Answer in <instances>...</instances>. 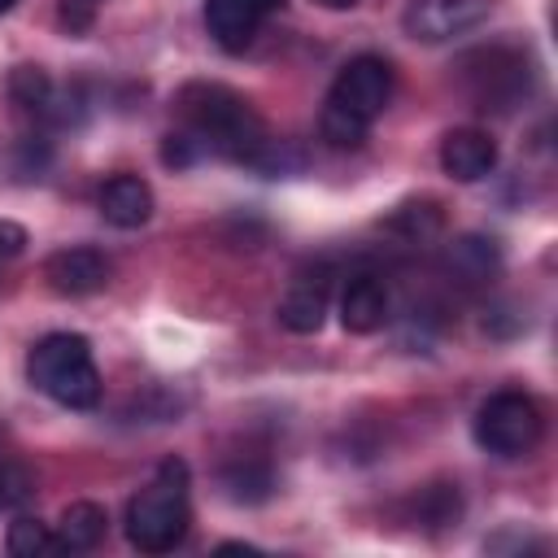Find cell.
<instances>
[{
	"mask_svg": "<svg viewBox=\"0 0 558 558\" xmlns=\"http://www.w3.org/2000/svg\"><path fill=\"white\" fill-rule=\"evenodd\" d=\"M471 432H475V445L493 458H523L536 449L541 432H545V414L541 405L519 392V388H501L493 392L475 418H471Z\"/></svg>",
	"mask_w": 558,
	"mask_h": 558,
	"instance_id": "5",
	"label": "cell"
},
{
	"mask_svg": "<svg viewBox=\"0 0 558 558\" xmlns=\"http://www.w3.org/2000/svg\"><path fill=\"white\" fill-rule=\"evenodd\" d=\"M340 323L353 336H371L388 323V288L375 275H353L340 292Z\"/></svg>",
	"mask_w": 558,
	"mask_h": 558,
	"instance_id": "13",
	"label": "cell"
},
{
	"mask_svg": "<svg viewBox=\"0 0 558 558\" xmlns=\"http://www.w3.org/2000/svg\"><path fill=\"white\" fill-rule=\"evenodd\" d=\"M218 554H257V545H244V541H227V545H218Z\"/></svg>",
	"mask_w": 558,
	"mask_h": 558,
	"instance_id": "24",
	"label": "cell"
},
{
	"mask_svg": "<svg viewBox=\"0 0 558 558\" xmlns=\"http://www.w3.org/2000/svg\"><path fill=\"white\" fill-rule=\"evenodd\" d=\"M174 109L183 126L205 144V153H222L231 161H244L262 174L283 170V144L266 131V122L253 113V105L231 92L227 83H187L174 96Z\"/></svg>",
	"mask_w": 558,
	"mask_h": 558,
	"instance_id": "1",
	"label": "cell"
},
{
	"mask_svg": "<svg viewBox=\"0 0 558 558\" xmlns=\"http://www.w3.org/2000/svg\"><path fill=\"white\" fill-rule=\"evenodd\" d=\"M100 214L118 231H135L153 218V187L140 174H113L100 187Z\"/></svg>",
	"mask_w": 558,
	"mask_h": 558,
	"instance_id": "12",
	"label": "cell"
},
{
	"mask_svg": "<svg viewBox=\"0 0 558 558\" xmlns=\"http://www.w3.org/2000/svg\"><path fill=\"white\" fill-rule=\"evenodd\" d=\"M501 270V253L488 235H458L445 244V275L466 283V288H480V283H493Z\"/></svg>",
	"mask_w": 558,
	"mask_h": 558,
	"instance_id": "14",
	"label": "cell"
},
{
	"mask_svg": "<svg viewBox=\"0 0 558 558\" xmlns=\"http://www.w3.org/2000/svg\"><path fill=\"white\" fill-rule=\"evenodd\" d=\"M497 166V140L480 126H453L440 140V170L458 183H480Z\"/></svg>",
	"mask_w": 558,
	"mask_h": 558,
	"instance_id": "11",
	"label": "cell"
},
{
	"mask_svg": "<svg viewBox=\"0 0 558 558\" xmlns=\"http://www.w3.org/2000/svg\"><path fill=\"white\" fill-rule=\"evenodd\" d=\"M314 4H323V9H353L357 0H314Z\"/></svg>",
	"mask_w": 558,
	"mask_h": 558,
	"instance_id": "25",
	"label": "cell"
},
{
	"mask_svg": "<svg viewBox=\"0 0 558 558\" xmlns=\"http://www.w3.org/2000/svg\"><path fill=\"white\" fill-rule=\"evenodd\" d=\"M218 480H222V488H227L231 501H248V506H253V501H266L270 488H275L270 466L257 462V458H235V462H227Z\"/></svg>",
	"mask_w": 558,
	"mask_h": 558,
	"instance_id": "17",
	"label": "cell"
},
{
	"mask_svg": "<svg viewBox=\"0 0 558 558\" xmlns=\"http://www.w3.org/2000/svg\"><path fill=\"white\" fill-rule=\"evenodd\" d=\"M9 100L22 118L39 126H65L74 122V96H61L44 65H13L9 70Z\"/></svg>",
	"mask_w": 558,
	"mask_h": 558,
	"instance_id": "8",
	"label": "cell"
},
{
	"mask_svg": "<svg viewBox=\"0 0 558 558\" xmlns=\"http://www.w3.org/2000/svg\"><path fill=\"white\" fill-rule=\"evenodd\" d=\"M13 4H17V0H0V13H9V9H13Z\"/></svg>",
	"mask_w": 558,
	"mask_h": 558,
	"instance_id": "26",
	"label": "cell"
},
{
	"mask_svg": "<svg viewBox=\"0 0 558 558\" xmlns=\"http://www.w3.org/2000/svg\"><path fill=\"white\" fill-rule=\"evenodd\" d=\"M13 497H17V488H13V484H9V471H4V466H0V506H9V501H13Z\"/></svg>",
	"mask_w": 558,
	"mask_h": 558,
	"instance_id": "23",
	"label": "cell"
},
{
	"mask_svg": "<svg viewBox=\"0 0 558 558\" xmlns=\"http://www.w3.org/2000/svg\"><path fill=\"white\" fill-rule=\"evenodd\" d=\"M48 549H57V536H52V527H48L44 519L17 514V519L9 523V554L35 558V554H48Z\"/></svg>",
	"mask_w": 558,
	"mask_h": 558,
	"instance_id": "20",
	"label": "cell"
},
{
	"mask_svg": "<svg viewBox=\"0 0 558 558\" xmlns=\"http://www.w3.org/2000/svg\"><path fill=\"white\" fill-rule=\"evenodd\" d=\"M26 379L65 410H92L100 401V388H105L96 357H92V344L74 331L44 336L26 357Z\"/></svg>",
	"mask_w": 558,
	"mask_h": 558,
	"instance_id": "4",
	"label": "cell"
},
{
	"mask_svg": "<svg viewBox=\"0 0 558 558\" xmlns=\"http://www.w3.org/2000/svg\"><path fill=\"white\" fill-rule=\"evenodd\" d=\"M83 4H96V0H83Z\"/></svg>",
	"mask_w": 558,
	"mask_h": 558,
	"instance_id": "27",
	"label": "cell"
},
{
	"mask_svg": "<svg viewBox=\"0 0 558 558\" xmlns=\"http://www.w3.org/2000/svg\"><path fill=\"white\" fill-rule=\"evenodd\" d=\"M205 153V144L183 126V131H170L166 140H161V161L166 166H174V170H183V166H192L196 157Z\"/></svg>",
	"mask_w": 558,
	"mask_h": 558,
	"instance_id": "21",
	"label": "cell"
},
{
	"mask_svg": "<svg viewBox=\"0 0 558 558\" xmlns=\"http://www.w3.org/2000/svg\"><path fill=\"white\" fill-rule=\"evenodd\" d=\"M22 248H26V231H22L17 222H4V218H0V262L17 257Z\"/></svg>",
	"mask_w": 558,
	"mask_h": 558,
	"instance_id": "22",
	"label": "cell"
},
{
	"mask_svg": "<svg viewBox=\"0 0 558 558\" xmlns=\"http://www.w3.org/2000/svg\"><path fill=\"white\" fill-rule=\"evenodd\" d=\"M275 9H283V0H205V26L222 52H244Z\"/></svg>",
	"mask_w": 558,
	"mask_h": 558,
	"instance_id": "9",
	"label": "cell"
},
{
	"mask_svg": "<svg viewBox=\"0 0 558 558\" xmlns=\"http://www.w3.org/2000/svg\"><path fill=\"white\" fill-rule=\"evenodd\" d=\"M440 205L436 201H410L388 218V231H401L405 240H432L440 231Z\"/></svg>",
	"mask_w": 558,
	"mask_h": 558,
	"instance_id": "19",
	"label": "cell"
},
{
	"mask_svg": "<svg viewBox=\"0 0 558 558\" xmlns=\"http://www.w3.org/2000/svg\"><path fill=\"white\" fill-rule=\"evenodd\" d=\"M105 523H109L105 506H96V501H70L61 510V519H57V532H52L57 536V549H70V554L96 549L100 536H105Z\"/></svg>",
	"mask_w": 558,
	"mask_h": 558,
	"instance_id": "16",
	"label": "cell"
},
{
	"mask_svg": "<svg viewBox=\"0 0 558 558\" xmlns=\"http://www.w3.org/2000/svg\"><path fill=\"white\" fill-rule=\"evenodd\" d=\"M458 514H462L458 484H427V488H418V497H414V523H423V527H449V523H458Z\"/></svg>",
	"mask_w": 558,
	"mask_h": 558,
	"instance_id": "18",
	"label": "cell"
},
{
	"mask_svg": "<svg viewBox=\"0 0 558 558\" xmlns=\"http://www.w3.org/2000/svg\"><path fill=\"white\" fill-rule=\"evenodd\" d=\"M192 527V471L183 458H166L153 480L126 501V541L140 554H166L183 545Z\"/></svg>",
	"mask_w": 558,
	"mask_h": 558,
	"instance_id": "3",
	"label": "cell"
},
{
	"mask_svg": "<svg viewBox=\"0 0 558 558\" xmlns=\"http://www.w3.org/2000/svg\"><path fill=\"white\" fill-rule=\"evenodd\" d=\"M462 78L475 109H510L527 96V61L514 48H480L462 57Z\"/></svg>",
	"mask_w": 558,
	"mask_h": 558,
	"instance_id": "6",
	"label": "cell"
},
{
	"mask_svg": "<svg viewBox=\"0 0 558 558\" xmlns=\"http://www.w3.org/2000/svg\"><path fill=\"white\" fill-rule=\"evenodd\" d=\"M493 13V0H410L401 13V26L410 39L445 44L453 35L475 31Z\"/></svg>",
	"mask_w": 558,
	"mask_h": 558,
	"instance_id": "7",
	"label": "cell"
},
{
	"mask_svg": "<svg viewBox=\"0 0 558 558\" xmlns=\"http://www.w3.org/2000/svg\"><path fill=\"white\" fill-rule=\"evenodd\" d=\"M44 279L57 296H92L109 283V257L87 248V244H74V248H57L48 262H44Z\"/></svg>",
	"mask_w": 558,
	"mask_h": 558,
	"instance_id": "10",
	"label": "cell"
},
{
	"mask_svg": "<svg viewBox=\"0 0 558 558\" xmlns=\"http://www.w3.org/2000/svg\"><path fill=\"white\" fill-rule=\"evenodd\" d=\"M275 314H279V323L288 331L314 336L323 327V318H327V279H310V275L292 279V288L283 292V301H279Z\"/></svg>",
	"mask_w": 558,
	"mask_h": 558,
	"instance_id": "15",
	"label": "cell"
},
{
	"mask_svg": "<svg viewBox=\"0 0 558 558\" xmlns=\"http://www.w3.org/2000/svg\"><path fill=\"white\" fill-rule=\"evenodd\" d=\"M388 100H392V65L384 57L362 52L344 61L323 100V118H318L323 140L331 148H357L375 126V118L388 109Z\"/></svg>",
	"mask_w": 558,
	"mask_h": 558,
	"instance_id": "2",
	"label": "cell"
}]
</instances>
